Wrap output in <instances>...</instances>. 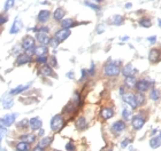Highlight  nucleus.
I'll use <instances>...</instances> for the list:
<instances>
[{"label":"nucleus","mask_w":161,"mask_h":151,"mask_svg":"<svg viewBox=\"0 0 161 151\" xmlns=\"http://www.w3.org/2000/svg\"><path fill=\"white\" fill-rule=\"evenodd\" d=\"M120 94L122 95V96L126 94V93H124V88H123V87H120Z\"/></svg>","instance_id":"obj_54"},{"label":"nucleus","mask_w":161,"mask_h":151,"mask_svg":"<svg viewBox=\"0 0 161 151\" xmlns=\"http://www.w3.org/2000/svg\"><path fill=\"white\" fill-rule=\"evenodd\" d=\"M59 45H60V41L58 40L55 37H53L51 39V42H50V46H51L52 48H57Z\"/></svg>","instance_id":"obj_44"},{"label":"nucleus","mask_w":161,"mask_h":151,"mask_svg":"<svg viewBox=\"0 0 161 151\" xmlns=\"http://www.w3.org/2000/svg\"><path fill=\"white\" fill-rule=\"evenodd\" d=\"M77 108L82 105V99H80V94L78 92H75L74 95H73V101H71Z\"/></svg>","instance_id":"obj_33"},{"label":"nucleus","mask_w":161,"mask_h":151,"mask_svg":"<svg viewBox=\"0 0 161 151\" xmlns=\"http://www.w3.org/2000/svg\"><path fill=\"white\" fill-rule=\"evenodd\" d=\"M160 145H161V132L156 136H154V137H152V139L150 140V146L152 149H156Z\"/></svg>","instance_id":"obj_22"},{"label":"nucleus","mask_w":161,"mask_h":151,"mask_svg":"<svg viewBox=\"0 0 161 151\" xmlns=\"http://www.w3.org/2000/svg\"><path fill=\"white\" fill-rule=\"evenodd\" d=\"M84 5L89 8L93 9L94 12H99L101 9V7L99 6V4H96V2H91V1H84Z\"/></svg>","instance_id":"obj_34"},{"label":"nucleus","mask_w":161,"mask_h":151,"mask_svg":"<svg viewBox=\"0 0 161 151\" xmlns=\"http://www.w3.org/2000/svg\"><path fill=\"white\" fill-rule=\"evenodd\" d=\"M82 76H80V82H84L86 78H87V76H89V72H87V70H85V69H82Z\"/></svg>","instance_id":"obj_45"},{"label":"nucleus","mask_w":161,"mask_h":151,"mask_svg":"<svg viewBox=\"0 0 161 151\" xmlns=\"http://www.w3.org/2000/svg\"><path fill=\"white\" fill-rule=\"evenodd\" d=\"M144 124H145V117H143L142 115H136L131 118V125L136 131L143 127Z\"/></svg>","instance_id":"obj_6"},{"label":"nucleus","mask_w":161,"mask_h":151,"mask_svg":"<svg viewBox=\"0 0 161 151\" xmlns=\"http://www.w3.org/2000/svg\"><path fill=\"white\" fill-rule=\"evenodd\" d=\"M17 116H18L17 113H7V115L0 118V125H2L5 127H11L12 125L15 122Z\"/></svg>","instance_id":"obj_5"},{"label":"nucleus","mask_w":161,"mask_h":151,"mask_svg":"<svg viewBox=\"0 0 161 151\" xmlns=\"http://www.w3.org/2000/svg\"><path fill=\"white\" fill-rule=\"evenodd\" d=\"M6 133H7V127L0 125V143H1V141H2L4 136L6 135Z\"/></svg>","instance_id":"obj_43"},{"label":"nucleus","mask_w":161,"mask_h":151,"mask_svg":"<svg viewBox=\"0 0 161 151\" xmlns=\"http://www.w3.org/2000/svg\"><path fill=\"white\" fill-rule=\"evenodd\" d=\"M36 41H38L40 45H45V46H48L50 42H51V37L48 33H43V32H38L36 33V37H34Z\"/></svg>","instance_id":"obj_7"},{"label":"nucleus","mask_w":161,"mask_h":151,"mask_svg":"<svg viewBox=\"0 0 161 151\" xmlns=\"http://www.w3.org/2000/svg\"><path fill=\"white\" fill-rule=\"evenodd\" d=\"M153 80H151L150 78H146V79H140L136 82V86L135 88L137 89L139 93H144L146 91H149V88L151 85H153Z\"/></svg>","instance_id":"obj_4"},{"label":"nucleus","mask_w":161,"mask_h":151,"mask_svg":"<svg viewBox=\"0 0 161 151\" xmlns=\"http://www.w3.org/2000/svg\"><path fill=\"white\" fill-rule=\"evenodd\" d=\"M22 26H23V23H22V21H21V18L16 17L14 20L13 24H12L11 29H9V33H11V35H16V33H18V32L21 31Z\"/></svg>","instance_id":"obj_12"},{"label":"nucleus","mask_w":161,"mask_h":151,"mask_svg":"<svg viewBox=\"0 0 161 151\" xmlns=\"http://www.w3.org/2000/svg\"><path fill=\"white\" fill-rule=\"evenodd\" d=\"M39 72L41 73L43 76H45V77H52V78H57V75H55V72H54V70L52 68L50 64H44V65H41V68L39 69Z\"/></svg>","instance_id":"obj_9"},{"label":"nucleus","mask_w":161,"mask_h":151,"mask_svg":"<svg viewBox=\"0 0 161 151\" xmlns=\"http://www.w3.org/2000/svg\"><path fill=\"white\" fill-rule=\"evenodd\" d=\"M78 23H76L75 22V20H73V18H63L62 21L60 22V25H61V28L62 29H71V28H74V26H76Z\"/></svg>","instance_id":"obj_20"},{"label":"nucleus","mask_w":161,"mask_h":151,"mask_svg":"<svg viewBox=\"0 0 161 151\" xmlns=\"http://www.w3.org/2000/svg\"><path fill=\"white\" fill-rule=\"evenodd\" d=\"M151 1H152V0H151Z\"/></svg>","instance_id":"obj_59"},{"label":"nucleus","mask_w":161,"mask_h":151,"mask_svg":"<svg viewBox=\"0 0 161 151\" xmlns=\"http://www.w3.org/2000/svg\"><path fill=\"white\" fill-rule=\"evenodd\" d=\"M20 139L31 144V143H34V141H36V135H34V134H25V135H22Z\"/></svg>","instance_id":"obj_32"},{"label":"nucleus","mask_w":161,"mask_h":151,"mask_svg":"<svg viewBox=\"0 0 161 151\" xmlns=\"http://www.w3.org/2000/svg\"><path fill=\"white\" fill-rule=\"evenodd\" d=\"M29 149H30V143L25 141H22L16 144V151H29Z\"/></svg>","instance_id":"obj_28"},{"label":"nucleus","mask_w":161,"mask_h":151,"mask_svg":"<svg viewBox=\"0 0 161 151\" xmlns=\"http://www.w3.org/2000/svg\"><path fill=\"white\" fill-rule=\"evenodd\" d=\"M96 4H100V2H103V1H105V0H93Z\"/></svg>","instance_id":"obj_57"},{"label":"nucleus","mask_w":161,"mask_h":151,"mask_svg":"<svg viewBox=\"0 0 161 151\" xmlns=\"http://www.w3.org/2000/svg\"><path fill=\"white\" fill-rule=\"evenodd\" d=\"M66 15V11L63 9L62 7H58L55 8V11L53 12V20L55 22H61Z\"/></svg>","instance_id":"obj_18"},{"label":"nucleus","mask_w":161,"mask_h":151,"mask_svg":"<svg viewBox=\"0 0 161 151\" xmlns=\"http://www.w3.org/2000/svg\"><path fill=\"white\" fill-rule=\"evenodd\" d=\"M2 105H4V109H6V110L12 109V108H13V105H14V101H13L12 99H7L2 102Z\"/></svg>","instance_id":"obj_40"},{"label":"nucleus","mask_w":161,"mask_h":151,"mask_svg":"<svg viewBox=\"0 0 161 151\" xmlns=\"http://www.w3.org/2000/svg\"><path fill=\"white\" fill-rule=\"evenodd\" d=\"M28 125H29V120H28V119H23V120H21V122H17L16 127H17V129L23 131V129H25V127H28Z\"/></svg>","instance_id":"obj_37"},{"label":"nucleus","mask_w":161,"mask_h":151,"mask_svg":"<svg viewBox=\"0 0 161 151\" xmlns=\"http://www.w3.org/2000/svg\"><path fill=\"white\" fill-rule=\"evenodd\" d=\"M123 101L126 102L128 105H130L132 109H136L138 106V103L136 101V95L132 93H126L123 95Z\"/></svg>","instance_id":"obj_8"},{"label":"nucleus","mask_w":161,"mask_h":151,"mask_svg":"<svg viewBox=\"0 0 161 151\" xmlns=\"http://www.w3.org/2000/svg\"><path fill=\"white\" fill-rule=\"evenodd\" d=\"M47 64H50L52 68H58V61L57 58H55V56H51L50 60H48V62H47Z\"/></svg>","instance_id":"obj_41"},{"label":"nucleus","mask_w":161,"mask_h":151,"mask_svg":"<svg viewBox=\"0 0 161 151\" xmlns=\"http://www.w3.org/2000/svg\"><path fill=\"white\" fill-rule=\"evenodd\" d=\"M36 62L40 65H44L48 62V56L47 55H39V56H37L36 57Z\"/></svg>","instance_id":"obj_36"},{"label":"nucleus","mask_w":161,"mask_h":151,"mask_svg":"<svg viewBox=\"0 0 161 151\" xmlns=\"http://www.w3.org/2000/svg\"><path fill=\"white\" fill-rule=\"evenodd\" d=\"M124 23V17L122 15H114L112 17V24H114L116 26H120Z\"/></svg>","instance_id":"obj_27"},{"label":"nucleus","mask_w":161,"mask_h":151,"mask_svg":"<svg viewBox=\"0 0 161 151\" xmlns=\"http://www.w3.org/2000/svg\"><path fill=\"white\" fill-rule=\"evenodd\" d=\"M8 22V16L6 14H0V28Z\"/></svg>","instance_id":"obj_42"},{"label":"nucleus","mask_w":161,"mask_h":151,"mask_svg":"<svg viewBox=\"0 0 161 151\" xmlns=\"http://www.w3.org/2000/svg\"><path fill=\"white\" fill-rule=\"evenodd\" d=\"M129 142H130V140H129V139H126L124 141H123V142H122V143H121V146H122V148L124 149L126 145L129 144Z\"/></svg>","instance_id":"obj_50"},{"label":"nucleus","mask_w":161,"mask_h":151,"mask_svg":"<svg viewBox=\"0 0 161 151\" xmlns=\"http://www.w3.org/2000/svg\"><path fill=\"white\" fill-rule=\"evenodd\" d=\"M131 7H132V4H130V2L126 4V9H129V8H131Z\"/></svg>","instance_id":"obj_55"},{"label":"nucleus","mask_w":161,"mask_h":151,"mask_svg":"<svg viewBox=\"0 0 161 151\" xmlns=\"http://www.w3.org/2000/svg\"><path fill=\"white\" fill-rule=\"evenodd\" d=\"M160 91L159 89H156V88H152L151 89V92H150V99L153 100V101H158V100L160 99Z\"/></svg>","instance_id":"obj_30"},{"label":"nucleus","mask_w":161,"mask_h":151,"mask_svg":"<svg viewBox=\"0 0 161 151\" xmlns=\"http://www.w3.org/2000/svg\"><path fill=\"white\" fill-rule=\"evenodd\" d=\"M161 58V53L159 49H156V48H152L151 51L149 52V60L151 63H158L159 61H160Z\"/></svg>","instance_id":"obj_14"},{"label":"nucleus","mask_w":161,"mask_h":151,"mask_svg":"<svg viewBox=\"0 0 161 151\" xmlns=\"http://www.w3.org/2000/svg\"><path fill=\"white\" fill-rule=\"evenodd\" d=\"M48 54V47L45 45H40V46H36L34 48V55L39 56V55H47Z\"/></svg>","instance_id":"obj_24"},{"label":"nucleus","mask_w":161,"mask_h":151,"mask_svg":"<svg viewBox=\"0 0 161 151\" xmlns=\"http://www.w3.org/2000/svg\"><path fill=\"white\" fill-rule=\"evenodd\" d=\"M32 151H44V148H43V146H40V145L38 144L37 146H34Z\"/></svg>","instance_id":"obj_51"},{"label":"nucleus","mask_w":161,"mask_h":151,"mask_svg":"<svg viewBox=\"0 0 161 151\" xmlns=\"http://www.w3.org/2000/svg\"><path fill=\"white\" fill-rule=\"evenodd\" d=\"M87 72H89V76H94V73H96V65H94V63L91 64V68L87 70Z\"/></svg>","instance_id":"obj_47"},{"label":"nucleus","mask_w":161,"mask_h":151,"mask_svg":"<svg viewBox=\"0 0 161 151\" xmlns=\"http://www.w3.org/2000/svg\"><path fill=\"white\" fill-rule=\"evenodd\" d=\"M70 33H71L70 29H60L54 33V37H55L60 42H62V41H64L69 35H70Z\"/></svg>","instance_id":"obj_11"},{"label":"nucleus","mask_w":161,"mask_h":151,"mask_svg":"<svg viewBox=\"0 0 161 151\" xmlns=\"http://www.w3.org/2000/svg\"><path fill=\"white\" fill-rule=\"evenodd\" d=\"M15 2H16V0H6L5 5H4V11L8 12L9 9H12L13 7L15 6Z\"/></svg>","instance_id":"obj_35"},{"label":"nucleus","mask_w":161,"mask_h":151,"mask_svg":"<svg viewBox=\"0 0 161 151\" xmlns=\"http://www.w3.org/2000/svg\"><path fill=\"white\" fill-rule=\"evenodd\" d=\"M114 115H115L114 110H113L112 108H109V106H105V108H103V109L100 110V117L103 118L104 120H108V119H110Z\"/></svg>","instance_id":"obj_17"},{"label":"nucleus","mask_w":161,"mask_h":151,"mask_svg":"<svg viewBox=\"0 0 161 151\" xmlns=\"http://www.w3.org/2000/svg\"><path fill=\"white\" fill-rule=\"evenodd\" d=\"M138 23H139L140 26H143V28H145V29H147V28H151V26H152V21H151V18H149V17L139 18Z\"/></svg>","instance_id":"obj_26"},{"label":"nucleus","mask_w":161,"mask_h":151,"mask_svg":"<svg viewBox=\"0 0 161 151\" xmlns=\"http://www.w3.org/2000/svg\"><path fill=\"white\" fill-rule=\"evenodd\" d=\"M158 25L161 28V20H158Z\"/></svg>","instance_id":"obj_58"},{"label":"nucleus","mask_w":161,"mask_h":151,"mask_svg":"<svg viewBox=\"0 0 161 151\" xmlns=\"http://www.w3.org/2000/svg\"><path fill=\"white\" fill-rule=\"evenodd\" d=\"M122 117H123V119L124 120H131V111L129 110V109H126L124 108L123 110H122Z\"/></svg>","instance_id":"obj_38"},{"label":"nucleus","mask_w":161,"mask_h":151,"mask_svg":"<svg viewBox=\"0 0 161 151\" xmlns=\"http://www.w3.org/2000/svg\"><path fill=\"white\" fill-rule=\"evenodd\" d=\"M21 47L29 55H34V48H36V39L31 35H25L21 41Z\"/></svg>","instance_id":"obj_1"},{"label":"nucleus","mask_w":161,"mask_h":151,"mask_svg":"<svg viewBox=\"0 0 161 151\" xmlns=\"http://www.w3.org/2000/svg\"><path fill=\"white\" fill-rule=\"evenodd\" d=\"M147 41H149L150 44H152V45H153V44L156 42V37H155V35H151V37L147 38Z\"/></svg>","instance_id":"obj_49"},{"label":"nucleus","mask_w":161,"mask_h":151,"mask_svg":"<svg viewBox=\"0 0 161 151\" xmlns=\"http://www.w3.org/2000/svg\"><path fill=\"white\" fill-rule=\"evenodd\" d=\"M29 126L32 131H39L43 126V122L39 117H34V118L29 119Z\"/></svg>","instance_id":"obj_15"},{"label":"nucleus","mask_w":161,"mask_h":151,"mask_svg":"<svg viewBox=\"0 0 161 151\" xmlns=\"http://www.w3.org/2000/svg\"><path fill=\"white\" fill-rule=\"evenodd\" d=\"M31 62H32V55H29L27 53L20 54L17 56V60H16L17 65H24V64L31 63Z\"/></svg>","instance_id":"obj_13"},{"label":"nucleus","mask_w":161,"mask_h":151,"mask_svg":"<svg viewBox=\"0 0 161 151\" xmlns=\"http://www.w3.org/2000/svg\"><path fill=\"white\" fill-rule=\"evenodd\" d=\"M52 142H53V137H52V136L43 137V139L40 140L39 145L40 146H43V148H47V146H50V145H51Z\"/></svg>","instance_id":"obj_29"},{"label":"nucleus","mask_w":161,"mask_h":151,"mask_svg":"<svg viewBox=\"0 0 161 151\" xmlns=\"http://www.w3.org/2000/svg\"><path fill=\"white\" fill-rule=\"evenodd\" d=\"M50 17H51V12L47 9H41L37 14V22L40 24H44L50 20Z\"/></svg>","instance_id":"obj_10"},{"label":"nucleus","mask_w":161,"mask_h":151,"mask_svg":"<svg viewBox=\"0 0 161 151\" xmlns=\"http://www.w3.org/2000/svg\"><path fill=\"white\" fill-rule=\"evenodd\" d=\"M135 73H137V70L132 66L131 64H128L126 65L123 69H122V75L124 77H129V76H133Z\"/></svg>","instance_id":"obj_23"},{"label":"nucleus","mask_w":161,"mask_h":151,"mask_svg":"<svg viewBox=\"0 0 161 151\" xmlns=\"http://www.w3.org/2000/svg\"><path fill=\"white\" fill-rule=\"evenodd\" d=\"M64 126V119L62 115H55L51 120V129L53 132L61 131Z\"/></svg>","instance_id":"obj_3"},{"label":"nucleus","mask_w":161,"mask_h":151,"mask_svg":"<svg viewBox=\"0 0 161 151\" xmlns=\"http://www.w3.org/2000/svg\"><path fill=\"white\" fill-rule=\"evenodd\" d=\"M38 135H40V136H41V135H44V129H41V128H40V129H39V133H38Z\"/></svg>","instance_id":"obj_56"},{"label":"nucleus","mask_w":161,"mask_h":151,"mask_svg":"<svg viewBox=\"0 0 161 151\" xmlns=\"http://www.w3.org/2000/svg\"><path fill=\"white\" fill-rule=\"evenodd\" d=\"M66 150L67 151H75L76 150V146L73 142H68L67 144H66Z\"/></svg>","instance_id":"obj_46"},{"label":"nucleus","mask_w":161,"mask_h":151,"mask_svg":"<svg viewBox=\"0 0 161 151\" xmlns=\"http://www.w3.org/2000/svg\"><path fill=\"white\" fill-rule=\"evenodd\" d=\"M136 78H135V76H129V77H126V79H124V84H126V86L128 88H133L136 86Z\"/></svg>","instance_id":"obj_25"},{"label":"nucleus","mask_w":161,"mask_h":151,"mask_svg":"<svg viewBox=\"0 0 161 151\" xmlns=\"http://www.w3.org/2000/svg\"><path fill=\"white\" fill-rule=\"evenodd\" d=\"M97 33L98 35H100V33H103V32H105V25L104 24H100V25H98L97 28Z\"/></svg>","instance_id":"obj_48"},{"label":"nucleus","mask_w":161,"mask_h":151,"mask_svg":"<svg viewBox=\"0 0 161 151\" xmlns=\"http://www.w3.org/2000/svg\"><path fill=\"white\" fill-rule=\"evenodd\" d=\"M121 72L120 62H110L104 68V75L106 77H117Z\"/></svg>","instance_id":"obj_2"},{"label":"nucleus","mask_w":161,"mask_h":151,"mask_svg":"<svg viewBox=\"0 0 161 151\" xmlns=\"http://www.w3.org/2000/svg\"><path fill=\"white\" fill-rule=\"evenodd\" d=\"M112 132L115 134H120L122 133L124 129H126V122L123 120H117L112 125Z\"/></svg>","instance_id":"obj_16"},{"label":"nucleus","mask_w":161,"mask_h":151,"mask_svg":"<svg viewBox=\"0 0 161 151\" xmlns=\"http://www.w3.org/2000/svg\"><path fill=\"white\" fill-rule=\"evenodd\" d=\"M135 95H136V101H137V103H138V106L145 103V96H144L143 93H139V92H138V93L135 94Z\"/></svg>","instance_id":"obj_39"},{"label":"nucleus","mask_w":161,"mask_h":151,"mask_svg":"<svg viewBox=\"0 0 161 151\" xmlns=\"http://www.w3.org/2000/svg\"><path fill=\"white\" fill-rule=\"evenodd\" d=\"M77 109V106L73 103V102H69L68 104L64 106V109H63V112L64 113H74L75 111Z\"/></svg>","instance_id":"obj_31"},{"label":"nucleus","mask_w":161,"mask_h":151,"mask_svg":"<svg viewBox=\"0 0 161 151\" xmlns=\"http://www.w3.org/2000/svg\"><path fill=\"white\" fill-rule=\"evenodd\" d=\"M75 125H76V128L77 129H80V131H83V129H85L87 127V122H86V119L84 117H78L77 119H76V122H75Z\"/></svg>","instance_id":"obj_21"},{"label":"nucleus","mask_w":161,"mask_h":151,"mask_svg":"<svg viewBox=\"0 0 161 151\" xmlns=\"http://www.w3.org/2000/svg\"><path fill=\"white\" fill-rule=\"evenodd\" d=\"M129 40V37L128 35H124V37H121V41H126Z\"/></svg>","instance_id":"obj_53"},{"label":"nucleus","mask_w":161,"mask_h":151,"mask_svg":"<svg viewBox=\"0 0 161 151\" xmlns=\"http://www.w3.org/2000/svg\"><path fill=\"white\" fill-rule=\"evenodd\" d=\"M67 77H68V78H70V79H73V78H74V72H71V71H70V72H68V73H67Z\"/></svg>","instance_id":"obj_52"},{"label":"nucleus","mask_w":161,"mask_h":151,"mask_svg":"<svg viewBox=\"0 0 161 151\" xmlns=\"http://www.w3.org/2000/svg\"><path fill=\"white\" fill-rule=\"evenodd\" d=\"M31 84H32V82H29L28 85H18L17 87L11 89V91H9V94H11V95H18V94L23 93V92H25V91L31 86Z\"/></svg>","instance_id":"obj_19"}]
</instances>
